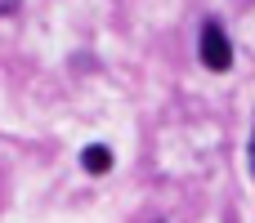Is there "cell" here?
Masks as SVG:
<instances>
[{
    "instance_id": "obj_1",
    "label": "cell",
    "mask_w": 255,
    "mask_h": 223,
    "mask_svg": "<svg viewBox=\"0 0 255 223\" xmlns=\"http://www.w3.org/2000/svg\"><path fill=\"white\" fill-rule=\"evenodd\" d=\"M197 58H202L206 72H229V67H233V45H229V31L220 27V18H206V22H202Z\"/></svg>"
},
{
    "instance_id": "obj_2",
    "label": "cell",
    "mask_w": 255,
    "mask_h": 223,
    "mask_svg": "<svg viewBox=\"0 0 255 223\" xmlns=\"http://www.w3.org/2000/svg\"><path fill=\"white\" fill-rule=\"evenodd\" d=\"M81 165H85L90 174H108V170H112V152H108L103 143H90V148L81 152Z\"/></svg>"
},
{
    "instance_id": "obj_3",
    "label": "cell",
    "mask_w": 255,
    "mask_h": 223,
    "mask_svg": "<svg viewBox=\"0 0 255 223\" xmlns=\"http://www.w3.org/2000/svg\"><path fill=\"white\" fill-rule=\"evenodd\" d=\"M13 9H18V0H0V18H4V13H13Z\"/></svg>"
},
{
    "instance_id": "obj_4",
    "label": "cell",
    "mask_w": 255,
    "mask_h": 223,
    "mask_svg": "<svg viewBox=\"0 0 255 223\" xmlns=\"http://www.w3.org/2000/svg\"><path fill=\"white\" fill-rule=\"evenodd\" d=\"M251 170H255V125H251Z\"/></svg>"
}]
</instances>
